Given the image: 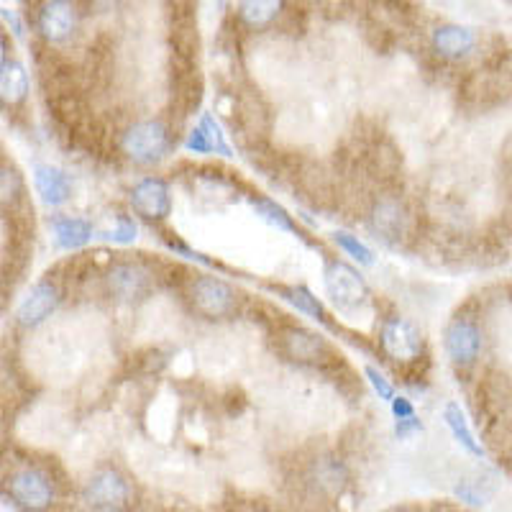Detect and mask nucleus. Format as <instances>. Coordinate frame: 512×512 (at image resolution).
<instances>
[{
    "label": "nucleus",
    "mask_w": 512,
    "mask_h": 512,
    "mask_svg": "<svg viewBox=\"0 0 512 512\" xmlns=\"http://www.w3.org/2000/svg\"><path fill=\"white\" fill-rule=\"evenodd\" d=\"M390 402H392V410H395L397 420L408 418V415H415V410H413V405H410L408 397H392Z\"/></svg>",
    "instance_id": "cd10ccee"
},
{
    "label": "nucleus",
    "mask_w": 512,
    "mask_h": 512,
    "mask_svg": "<svg viewBox=\"0 0 512 512\" xmlns=\"http://www.w3.org/2000/svg\"><path fill=\"white\" fill-rule=\"evenodd\" d=\"M446 354L456 367L472 369L482 354V328L477 318L459 313L446 328Z\"/></svg>",
    "instance_id": "423d86ee"
},
{
    "label": "nucleus",
    "mask_w": 512,
    "mask_h": 512,
    "mask_svg": "<svg viewBox=\"0 0 512 512\" xmlns=\"http://www.w3.org/2000/svg\"><path fill=\"white\" fill-rule=\"evenodd\" d=\"M280 338V351L287 356V359L297 361V364H308V367H318L323 372H336L344 361L336 351L331 349L328 341H323L315 333L305 331V328L285 326L277 333Z\"/></svg>",
    "instance_id": "f03ea898"
},
{
    "label": "nucleus",
    "mask_w": 512,
    "mask_h": 512,
    "mask_svg": "<svg viewBox=\"0 0 512 512\" xmlns=\"http://www.w3.org/2000/svg\"><path fill=\"white\" fill-rule=\"evenodd\" d=\"M82 497L93 510H123L131 500V489L116 469H103L90 479Z\"/></svg>",
    "instance_id": "6e6552de"
},
{
    "label": "nucleus",
    "mask_w": 512,
    "mask_h": 512,
    "mask_svg": "<svg viewBox=\"0 0 512 512\" xmlns=\"http://www.w3.org/2000/svg\"><path fill=\"white\" fill-rule=\"evenodd\" d=\"M326 290L333 303L344 310L359 308L369 297L367 282L361 280V274L344 262H331L326 267Z\"/></svg>",
    "instance_id": "0eeeda50"
},
{
    "label": "nucleus",
    "mask_w": 512,
    "mask_h": 512,
    "mask_svg": "<svg viewBox=\"0 0 512 512\" xmlns=\"http://www.w3.org/2000/svg\"><path fill=\"white\" fill-rule=\"evenodd\" d=\"M315 3H341V0H315Z\"/></svg>",
    "instance_id": "c85d7f7f"
},
{
    "label": "nucleus",
    "mask_w": 512,
    "mask_h": 512,
    "mask_svg": "<svg viewBox=\"0 0 512 512\" xmlns=\"http://www.w3.org/2000/svg\"><path fill=\"white\" fill-rule=\"evenodd\" d=\"M367 377H369V382L374 384V390L379 392V397H382V400H392V397H395L392 395V384L387 382V379H384L377 369L367 367Z\"/></svg>",
    "instance_id": "bb28decb"
},
{
    "label": "nucleus",
    "mask_w": 512,
    "mask_h": 512,
    "mask_svg": "<svg viewBox=\"0 0 512 512\" xmlns=\"http://www.w3.org/2000/svg\"><path fill=\"white\" fill-rule=\"evenodd\" d=\"M187 297H190L195 313L208 320L231 318L236 313V305H239V295L233 292L231 285H226L218 277H198V280H192Z\"/></svg>",
    "instance_id": "39448f33"
},
{
    "label": "nucleus",
    "mask_w": 512,
    "mask_h": 512,
    "mask_svg": "<svg viewBox=\"0 0 512 512\" xmlns=\"http://www.w3.org/2000/svg\"><path fill=\"white\" fill-rule=\"evenodd\" d=\"M287 0H236V18L244 29L262 31L285 13Z\"/></svg>",
    "instance_id": "2eb2a0df"
},
{
    "label": "nucleus",
    "mask_w": 512,
    "mask_h": 512,
    "mask_svg": "<svg viewBox=\"0 0 512 512\" xmlns=\"http://www.w3.org/2000/svg\"><path fill=\"white\" fill-rule=\"evenodd\" d=\"M254 210H256V216L264 218V221L272 223V226H277L280 231H295V223H292V218L287 216V210L280 208L277 203H272V200H256Z\"/></svg>",
    "instance_id": "4be33fe9"
},
{
    "label": "nucleus",
    "mask_w": 512,
    "mask_h": 512,
    "mask_svg": "<svg viewBox=\"0 0 512 512\" xmlns=\"http://www.w3.org/2000/svg\"><path fill=\"white\" fill-rule=\"evenodd\" d=\"M29 95V75L26 67L16 59L6 57L0 64V100L6 105L24 103Z\"/></svg>",
    "instance_id": "f3484780"
},
{
    "label": "nucleus",
    "mask_w": 512,
    "mask_h": 512,
    "mask_svg": "<svg viewBox=\"0 0 512 512\" xmlns=\"http://www.w3.org/2000/svg\"><path fill=\"white\" fill-rule=\"evenodd\" d=\"M26 200L24 177L11 164H0V205L13 210Z\"/></svg>",
    "instance_id": "aec40b11"
},
{
    "label": "nucleus",
    "mask_w": 512,
    "mask_h": 512,
    "mask_svg": "<svg viewBox=\"0 0 512 512\" xmlns=\"http://www.w3.org/2000/svg\"><path fill=\"white\" fill-rule=\"evenodd\" d=\"M108 287L123 303H139V300H144L152 292L154 277L144 264L118 262L108 272Z\"/></svg>",
    "instance_id": "1a4fd4ad"
},
{
    "label": "nucleus",
    "mask_w": 512,
    "mask_h": 512,
    "mask_svg": "<svg viewBox=\"0 0 512 512\" xmlns=\"http://www.w3.org/2000/svg\"><path fill=\"white\" fill-rule=\"evenodd\" d=\"M187 149H190V152H195V154H210L213 152V149H210V141H208V136H205V131L203 128H192L190 131V136H187Z\"/></svg>",
    "instance_id": "393cba45"
},
{
    "label": "nucleus",
    "mask_w": 512,
    "mask_h": 512,
    "mask_svg": "<svg viewBox=\"0 0 512 512\" xmlns=\"http://www.w3.org/2000/svg\"><path fill=\"white\" fill-rule=\"evenodd\" d=\"M111 239L118 241V244H131V241L136 239L134 221H128V218H118V226H116V231H113Z\"/></svg>",
    "instance_id": "a878e982"
},
{
    "label": "nucleus",
    "mask_w": 512,
    "mask_h": 512,
    "mask_svg": "<svg viewBox=\"0 0 512 512\" xmlns=\"http://www.w3.org/2000/svg\"><path fill=\"white\" fill-rule=\"evenodd\" d=\"M169 128L162 121H141L126 128L121 149L136 164H154L169 152Z\"/></svg>",
    "instance_id": "7ed1b4c3"
},
{
    "label": "nucleus",
    "mask_w": 512,
    "mask_h": 512,
    "mask_svg": "<svg viewBox=\"0 0 512 512\" xmlns=\"http://www.w3.org/2000/svg\"><path fill=\"white\" fill-rule=\"evenodd\" d=\"M34 24L47 44H64L77 34L80 8L75 0H39Z\"/></svg>",
    "instance_id": "20e7f679"
},
{
    "label": "nucleus",
    "mask_w": 512,
    "mask_h": 512,
    "mask_svg": "<svg viewBox=\"0 0 512 512\" xmlns=\"http://www.w3.org/2000/svg\"><path fill=\"white\" fill-rule=\"evenodd\" d=\"M336 244L341 246V249L346 251V254H351L356 259V262L359 264H374V256H372V251L367 249V246L361 244L359 239H356V236H351V233H336Z\"/></svg>",
    "instance_id": "5701e85b"
},
{
    "label": "nucleus",
    "mask_w": 512,
    "mask_h": 512,
    "mask_svg": "<svg viewBox=\"0 0 512 512\" xmlns=\"http://www.w3.org/2000/svg\"><path fill=\"white\" fill-rule=\"evenodd\" d=\"M379 344H382L384 354L392 356V359L413 361L418 359L420 351H423V336L418 333V328L410 326L408 320L392 318L382 326Z\"/></svg>",
    "instance_id": "9b49d317"
},
{
    "label": "nucleus",
    "mask_w": 512,
    "mask_h": 512,
    "mask_svg": "<svg viewBox=\"0 0 512 512\" xmlns=\"http://www.w3.org/2000/svg\"><path fill=\"white\" fill-rule=\"evenodd\" d=\"M433 52L441 54L443 59H466L477 49L479 39L477 31L461 24H441L431 34Z\"/></svg>",
    "instance_id": "4468645a"
},
{
    "label": "nucleus",
    "mask_w": 512,
    "mask_h": 512,
    "mask_svg": "<svg viewBox=\"0 0 512 512\" xmlns=\"http://www.w3.org/2000/svg\"><path fill=\"white\" fill-rule=\"evenodd\" d=\"M52 228L59 246H64V249H80L93 239V226L82 218H57Z\"/></svg>",
    "instance_id": "a211bd4d"
},
{
    "label": "nucleus",
    "mask_w": 512,
    "mask_h": 512,
    "mask_svg": "<svg viewBox=\"0 0 512 512\" xmlns=\"http://www.w3.org/2000/svg\"><path fill=\"white\" fill-rule=\"evenodd\" d=\"M372 228L390 244H400L408 239L410 216L408 210L402 208L400 200L382 198L372 205Z\"/></svg>",
    "instance_id": "ddd939ff"
},
{
    "label": "nucleus",
    "mask_w": 512,
    "mask_h": 512,
    "mask_svg": "<svg viewBox=\"0 0 512 512\" xmlns=\"http://www.w3.org/2000/svg\"><path fill=\"white\" fill-rule=\"evenodd\" d=\"M280 295L285 297L287 303L295 305L300 313L310 315L315 320H326V310L318 303V297H313V292L305 290V287H280Z\"/></svg>",
    "instance_id": "412c9836"
},
{
    "label": "nucleus",
    "mask_w": 512,
    "mask_h": 512,
    "mask_svg": "<svg viewBox=\"0 0 512 512\" xmlns=\"http://www.w3.org/2000/svg\"><path fill=\"white\" fill-rule=\"evenodd\" d=\"M131 205L146 221H164L172 210V195L167 182L159 177H146L131 192Z\"/></svg>",
    "instance_id": "f8f14e48"
},
{
    "label": "nucleus",
    "mask_w": 512,
    "mask_h": 512,
    "mask_svg": "<svg viewBox=\"0 0 512 512\" xmlns=\"http://www.w3.org/2000/svg\"><path fill=\"white\" fill-rule=\"evenodd\" d=\"M59 303H62V287L49 274V280H41L31 287L29 297L18 308V323L24 328L39 326V323H44L57 310Z\"/></svg>",
    "instance_id": "9d476101"
},
{
    "label": "nucleus",
    "mask_w": 512,
    "mask_h": 512,
    "mask_svg": "<svg viewBox=\"0 0 512 512\" xmlns=\"http://www.w3.org/2000/svg\"><path fill=\"white\" fill-rule=\"evenodd\" d=\"M34 185L41 200L47 205H64L72 195V185L67 180V175L59 172V169L47 167V164H39L34 169Z\"/></svg>",
    "instance_id": "dca6fc26"
},
{
    "label": "nucleus",
    "mask_w": 512,
    "mask_h": 512,
    "mask_svg": "<svg viewBox=\"0 0 512 512\" xmlns=\"http://www.w3.org/2000/svg\"><path fill=\"white\" fill-rule=\"evenodd\" d=\"M6 495L21 510L39 512L52 507L57 487L44 466L29 461L26 466H11V472L6 474Z\"/></svg>",
    "instance_id": "f257e3e1"
},
{
    "label": "nucleus",
    "mask_w": 512,
    "mask_h": 512,
    "mask_svg": "<svg viewBox=\"0 0 512 512\" xmlns=\"http://www.w3.org/2000/svg\"><path fill=\"white\" fill-rule=\"evenodd\" d=\"M510 466H512V454H510Z\"/></svg>",
    "instance_id": "c756f323"
},
{
    "label": "nucleus",
    "mask_w": 512,
    "mask_h": 512,
    "mask_svg": "<svg viewBox=\"0 0 512 512\" xmlns=\"http://www.w3.org/2000/svg\"><path fill=\"white\" fill-rule=\"evenodd\" d=\"M443 420H446L448 431L454 433L456 441L461 443V446L469 451L472 456H484V448L482 443L477 441V436L472 433V428H469V423H466L464 413H461L459 405H454V402H448L446 410H443Z\"/></svg>",
    "instance_id": "6ab92c4d"
},
{
    "label": "nucleus",
    "mask_w": 512,
    "mask_h": 512,
    "mask_svg": "<svg viewBox=\"0 0 512 512\" xmlns=\"http://www.w3.org/2000/svg\"><path fill=\"white\" fill-rule=\"evenodd\" d=\"M200 128H203L205 136H208L210 149H213V152L223 154V157H228V154H231V149H228L226 139H223V134H221V128H218V123L213 121V118L205 116L203 121H200Z\"/></svg>",
    "instance_id": "b1692460"
}]
</instances>
